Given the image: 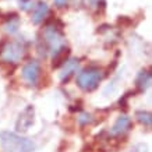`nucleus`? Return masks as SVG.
Segmentation results:
<instances>
[{"label":"nucleus","mask_w":152,"mask_h":152,"mask_svg":"<svg viewBox=\"0 0 152 152\" xmlns=\"http://www.w3.org/2000/svg\"><path fill=\"white\" fill-rule=\"evenodd\" d=\"M103 80V73L96 66H89L87 69L81 70L77 75V85L85 92H92L95 91L101 81Z\"/></svg>","instance_id":"3"},{"label":"nucleus","mask_w":152,"mask_h":152,"mask_svg":"<svg viewBox=\"0 0 152 152\" xmlns=\"http://www.w3.org/2000/svg\"><path fill=\"white\" fill-rule=\"evenodd\" d=\"M133 23V20L129 18V17H126V15H121V17H119V20H117V24H121V25H129V24Z\"/></svg>","instance_id":"17"},{"label":"nucleus","mask_w":152,"mask_h":152,"mask_svg":"<svg viewBox=\"0 0 152 152\" xmlns=\"http://www.w3.org/2000/svg\"><path fill=\"white\" fill-rule=\"evenodd\" d=\"M0 144L6 152H34L35 144L31 140L21 137L15 133L1 131L0 133Z\"/></svg>","instance_id":"2"},{"label":"nucleus","mask_w":152,"mask_h":152,"mask_svg":"<svg viewBox=\"0 0 152 152\" xmlns=\"http://www.w3.org/2000/svg\"><path fill=\"white\" fill-rule=\"evenodd\" d=\"M78 66H80L78 59H69L67 60L64 64H63V67H61V71H60V81H61V83H67L74 74L77 73Z\"/></svg>","instance_id":"8"},{"label":"nucleus","mask_w":152,"mask_h":152,"mask_svg":"<svg viewBox=\"0 0 152 152\" xmlns=\"http://www.w3.org/2000/svg\"><path fill=\"white\" fill-rule=\"evenodd\" d=\"M4 29L9 34H15L20 28V17L17 13L6 14L4 18Z\"/></svg>","instance_id":"10"},{"label":"nucleus","mask_w":152,"mask_h":152,"mask_svg":"<svg viewBox=\"0 0 152 152\" xmlns=\"http://www.w3.org/2000/svg\"><path fill=\"white\" fill-rule=\"evenodd\" d=\"M39 77H41V66H39L37 60L28 61L23 67V78L28 85L35 87L38 81H39Z\"/></svg>","instance_id":"6"},{"label":"nucleus","mask_w":152,"mask_h":152,"mask_svg":"<svg viewBox=\"0 0 152 152\" xmlns=\"http://www.w3.org/2000/svg\"><path fill=\"white\" fill-rule=\"evenodd\" d=\"M20 7L24 11H28V10L35 7V0H20Z\"/></svg>","instance_id":"15"},{"label":"nucleus","mask_w":152,"mask_h":152,"mask_svg":"<svg viewBox=\"0 0 152 152\" xmlns=\"http://www.w3.org/2000/svg\"><path fill=\"white\" fill-rule=\"evenodd\" d=\"M70 56V49L69 48H61L59 52H56L53 55V63H52V67L53 69H59L60 66H63L69 60Z\"/></svg>","instance_id":"12"},{"label":"nucleus","mask_w":152,"mask_h":152,"mask_svg":"<svg viewBox=\"0 0 152 152\" xmlns=\"http://www.w3.org/2000/svg\"><path fill=\"white\" fill-rule=\"evenodd\" d=\"M131 127H133V120L130 119L129 116L123 115V116H120V117H117L116 123L110 129L109 135H110L112 138H121V137H124L126 134L131 130Z\"/></svg>","instance_id":"7"},{"label":"nucleus","mask_w":152,"mask_h":152,"mask_svg":"<svg viewBox=\"0 0 152 152\" xmlns=\"http://www.w3.org/2000/svg\"><path fill=\"white\" fill-rule=\"evenodd\" d=\"M48 14H49V7H48L46 3H39V4L35 7V11L32 14V23L34 24H41L43 23V20H46Z\"/></svg>","instance_id":"11"},{"label":"nucleus","mask_w":152,"mask_h":152,"mask_svg":"<svg viewBox=\"0 0 152 152\" xmlns=\"http://www.w3.org/2000/svg\"><path fill=\"white\" fill-rule=\"evenodd\" d=\"M35 120V106L28 105L24 107V110L18 115V119L15 121V130L17 133H27L29 127L34 124Z\"/></svg>","instance_id":"5"},{"label":"nucleus","mask_w":152,"mask_h":152,"mask_svg":"<svg viewBox=\"0 0 152 152\" xmlns=\"http://www.w3.org/2000/svg\"><path fill=\"white\" fill-rule=\"evenodd\" d=\"M77 120H78V123L83 126V127H85V126L92 123L94 117H92V115H89V113H80V116L77 117Z\"/></svg>","instance_id":"14"},{"label":"nucleus","mask_w":152,"mask_h":152,"mask_svg":"<svg viewBox=\"0 0 152 152\" xmlns=\"http://www.w3.org/2000/svg\"><path fill=\"white\" fill-rule=\"evenodd\" d=\"M135 117H137V120H138L144 127H147V129H151L152 127V115H151V112L138 110L137 113H135Z\"/></svg>","instance_id":"13"},{"label":"nucleus","mask_w":152,"mask_h":152,"mask_svg":"<svg viewBox=\"0 0 152 152\" xmlns=\"http://www.w3.org/2000/svg\"><path fill=\"white\" fill-rule=\"evenodd\" d=\"M131 152H147V148L144 147V145H138V147H135Z\"/></svg>","instance_id":"18"},{"label":"nucleus","mask_w":152,"mask_h":152,"mask_svg":"<svg viewBox=\"0 0 152 152\" xmlns=\"http://www.w3.org/2000/svg\"><path fill=\"white\" fill-rule=\"evenodd\" d=\"M42 43L45 45L46 50L50 53L52 56L56 52H59L61 48H64L66 39L63 35V23L60 20H50L48 21L45 25V29L42 32Z\"/></svg>","instance_id":"1"},{"label":"nucleus","mask_w":152,"mask_h":152,"mask_svg":"<svg viewBox=\"0 0 152 152\" xmlns=\"http://www.w3.org/2000/svg\"><path fill=\"white\" fill-rule=\"evenodd\" d=\"M151 78H152V74L151 70H141L135 78V92L142 94L145 92L151 84Z\"/></svg>","instance_id":"9"},{"label":"nucleus","mask_w":152,"mask_h":152,"mask_svg":"<svg viewBox=\"0 0 152 152\" xmlns=\"http://www.w3.org/2000/svg\"><path fill=\"white\" fill-rule=\"evenodd\" d=\"M88 7H98L99 4H105V0H84Z\"/></svg>","instance_id":"16"},{"label":"nucleus","mask_w":152,"mask_h":152,"mask_svg":"<svg viewBox=\"0 0 152 152\" xmlns=\"http://www.w3.org/2000/svg\"><path fill=\"white\" fill-rule=\"evenodd\" d=\"M55 3L57 7H64L67 4V0H55Z\"/></svg>","instance_id":"19"},{"label":"nucleus","mask_w":152,"mask_h":152,"mask_svg":"<svg viewBox=\"0 0 152 152\" xmlns=\"http://www.w3.org/2000/svg\"><path fill=\"white\" fill-rule=\"evenodd\" d=\"M25 55V45L20 41H3L0 43V60L6 64H17Z\"/></svg>","instance_id":"4"}]
</instances>
